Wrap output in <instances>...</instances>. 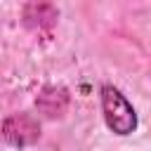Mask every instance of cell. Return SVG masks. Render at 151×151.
I'll list each match as a JSON object with an SVG mask.
<instances>
[{
    "instance_id": "cell-1",
    "label": "cell",
    "mask_w": 151,
    "mask_h": 151,
    "mask_svg": "<svg viewBox=\"0 0 151 151\" xmlns=\"http://www.w3.org/2000/svg\"><path fill=\"white\" fill-rule=\"evenodd\" d=\"M101 113L111 132L125 137L137 130L134 106L125 99V94L113 85H101Z\"/></svg>"
}]
</instances>
